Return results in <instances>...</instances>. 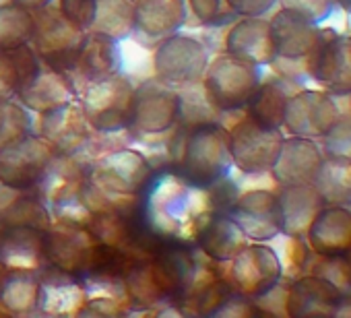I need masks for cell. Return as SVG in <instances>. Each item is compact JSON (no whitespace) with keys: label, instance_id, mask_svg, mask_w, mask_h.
<instances>
[{"label":"cell","instance_id":"4fadbf2b","mask_svg":"<svg viewBox=\"0 0 351 318\" xmlns=\"http://www.w3.org/2000/svg\"><path fill=\"white\" fill-rule=\"evenodd\" d=\"M341 106L324 89L300 87L287 101L281 128L287 134L318 140L339 118Z\"/></svg>","mask_w":351,"mask_h":318},{"label":"cell","instance_id":"d6986e66","mask_svg":"<svg viewBox=\"0 0 351 318\" xmlns=\"http://www.w3.org/2000/svg\"><path fill=\"white\" fill-rule=\"evenodd\" d=\"M304 240L318 256L345 258L351 252V209L324 205L312 219Z\"/></svg>","mask_w":351,"mask_h":318},{"label":"cell","instance_id":"3957f363","mask_svg":"<svg viewBox=\"0 0 351 318\" xmlns=\"http://www.w3.org/2000/svg\"><path fill=\"white\" fill-rule=\"evenodd\" d=\"M56 151L40 134H21L0 145V184L13 191H34L46 180Z\"/></svg>","mask_w":351,"mask_h":318},{"label":"cell","instance_id":"bcb514c9","mask_svg":"<svg viewBox=\"0 0 351 318\" xmlns=\"http://www.w3.org/2000/svg\"><path fill=\"white\" fill-rule=\"evenodd\" d=\"M349 112H351V93H349Z\"/></svg>","mask_w":351,"mask_h":318},{"label":"cell","instance_id":"8d00e7d4","mask_svg":"<svg viewBox=\"0 0 351 318\" xmlns=\"http://www.w3.org/2000/svg\"><path fill=\"white\" fill-rule=\"evenodd\" d=\"M27 132H32V120L25 108L9 97H0V145Z\"/></svg>","mask_w":351,"mask_h":318},{"label":"cell","instance_id":"ba28073f","mask_svg":"<svg viewBox=\"0 0 351 318\" xmlns=\"http://www.w3.org/2000/svg\"><path fill=\"white\" fill-rule=\"evenodd\" d=\"M306 75L332 95H349L351 36L320 25V38L306 58Z\"/></svg>","mask_w":351,"mask_h":318},{"label":"cell","instance_id":"9c48e42d","mask_svg":"<svg viewBox=\"0 0 351 318\" xmlns=\"http://www.w3.org/2000/svg\"><path fill=\"white\" fill-rule=\"evenodd\" d=\"M283 279V260L267 242H248L232 260L228 281L244 297H258Z\"/></svg>","mask_w":351,"mask_h":318},{"label":"cell","instance_id":"603a6c76","mask_svg":"<svg viewBox=\"0 0 351 318\" xmlns=\"http://www.w3.org/2000/svg\"><path fill=\"white\" fill-rule=\"evenodd\" d=\"M40 136H44L56 153L71 155L89 136V122L83 114L81 101H69L42 114Z\"/></svg>","mask_w":351,"mask_h":318},{"label":"cell","instance_id":"7bdbcfd3","mask_svg":"<svg viewBox=\"0 0 351 318\" xmlns=\"http://www.w3.org/2000/svg\"><path fill=\"white\" fill-rule=\"evenodd\" d=\"M120 312L122 310H120L118 299H114V297H97V299H87L79 314H106V316H112V314H120Z\"/></svg>","mask_w":351,"mask_h":318},{"label":"cell","instance_id":"60d3db41","mask_svg":"<svg viewBox=\"0 0 351 318\" xmlns=\"http://www.w3.org/2000/svg\"><path fill=\"white\" fill-rule=\"evenodd\" d=\"M279 0H226V7L238 17H265Z\"/></svg>","mask_w":351,"mask_h":318},{"label":"cell","instance_id":"6da1fadb","mask_svg":"<svg viewBox=\"0 0 351 318\" xmlns=\"http://www.w3.org/2000/svg\"><path fill=\"white\" fill-rule=\"evenodd\" d=\"M145 193V221L155 236L195 238L203 215L213 211L207 193L180 174H163L151 180Z\"/></svg>","mask_w":351,"mask_h":318},{"label":"cell","instance_id":"d4e9b609","mask_svg":"<svg viewBox=\"0 0 351 318\" xmlns=\"http://www.w3.org/2000/svg\"><path fill=\"white\" fill-rule=\"evenodd\" d=\"M279 203L281 236L304 238L316 213L324 207L314 184H289L275 191Z\"/></svg>","mask_w":351,"mask_h":318},{"label":"cell","instance_id":"4dcf8cb0","mask_svg":"<svg viewBox=\"0 0 351 318\" xmlns=\"http://www.w3.org/2000/svg\"><path fill=\"white\" fill-rule=\"evenodd\" d=\"M312 184L324 205H345L351 209V159L324 155Z\"/></svg>","mask_w":351,"mask_h":318},{"label":"cell","instance_id":"1f68e13d","mask_svg":"<svg viewBox=\"0 0 351 318\" xmlns=\"http://www.w3.org/2000/svg\"><path fill=\"white\" fill-rule=\"evenodd\" d=\"M136 0H95V13L89 34H99L110 40H124L134 34Z\"/></svg>","mask_w":351,"mask_h":318},{"label":"cell","instance_id":"8992f818","mask_svg":"<svg viewBox=\"0 0 351 318\" xmlns=\"http://www.w3.org/2000/svg\"><path fill=\"white\" fill-rule=\"evenodd\" d=\"M209 64L207 46L184 34H171L159 40L153 54V69L159 81L169 87H195L203 81Z\"/></svg>","mask_w":351,"mask_h":318},{"label":"cell","instance_id":"f35d334b","mask_svg":"<svg viewBox=\"0 0 351 318\" xmlns=\"http://www.w3.org/2000/svg\"><path fill=\"white\" fill-rule=\"evenodd\" d=\"M58 9L81 32H85V34L89 32V25H91L93 13H95V0H60Z\"/></svg>","mask_w":351,"mask_h":318},{"label":"cell","instance_id":"9a60e30c","mask_svg":"<svg viewBox=\"0 0 351 318\" xmlns=\"http://www.w3.org/2000/svg\"><path fill=\"white\" fill-rule=\"evenodd\" d=\"M269 34L277 60L306 62L320 38V23L298 11L281 7L269 19Z\"/></svg>","mask_w":351,"mask_h":318},{"label":"cell","instance_id":"5b68a950","mask_svg":"<svg viewBox=\"0 0 351 318\" xmlns=\"http://www.w3.org/2000/svg\"><path fill=\"white\" fill-rule=\"evenodd\" d=\"M134 87L120 73L89 81L81 108L91 128L97 132H120L130 124V108H132Z\"/></svg>","mask_w":351,"mask_h":318},{"label":"cell","instance_id":"d590c367","mask_svg":"<svg viewBox=\"0 0 351 318\" xmlns=\"http://www.w3.org/2000/svg\"><path fill=\"white\" fill-rule=\"evenodd\" d=\"M34 11L19 5H0V48H19L32 44Z\"/></svg>","mask_w":351,"mask_h":318},{"label":"cell","instance_id":"5bb4252c","mask_svg":"<svg viewBox=\"0 0 351 318\" xmlns=\"http://www.w3.org/2000/svg\"><path fill=\"white\" fill-rule=\"evenodd\" d=\"M228 215L238 223L250 242H271L281 236L279 203L275 191L254 188L232 203Z\"/></svg>","mask_w":351,"mask_h":318},{"label":"cell","instance_id":"f6af8a7d","mask_svg":"<svg viewBox=\"0 0 351 318\" xmlns=\"http://www.w3.org/2000/svg\"><path fill=\"white\" fill-rule=\"evenodd\" d=\"M335 7L351 17V0H335Z\"/></svg>","mask_w":351,"mask_h":318},{"label":"cell","instance_id":"4316f807","mask_svg":"<svg viewBox=\"0 0 351 318\" xmlns=\"http://www.w3.org/2000/svg\"><path fill=\"white\" fill-rule=\"evenodd\" d=\"M87 302V287L77 279V275L54 269L40 277V299L38 310L44 314L66 316L79 314Z\"/></svg>","mask_w":351,"mask_h":318},{"label":"cell","instance_id":"484cf974","mask_svg":"<svg viewBox=\"0 0 351 318\" xmlns=\"http://www.w3.org/2000/svg\"><path fill=\"white\" fill-rule=\"evenodd\" d=\"M189 17L186 0H136L134 34L159 42L180 32Z\"/></svg>","mask_w":351,"mask_h":318},{"label":"cell","instance_id":"7c38bea8","mask_svg":"<svg viewBox=\"0 0 351 318\" xmlns=\"http://www.w3.org/2000/svg\"><path fill=\"white\" fill-rule=\"evenodd\" d=\"M228 134L232 164L240 172L250 176L271 172L283 140L281 128H267L246 116L236 122L234 128L228 130Z\"/></svg>","mask_w":351,"mask_h":318},{"label":"cell","instance_id":"cb8c5ba5","mask_svg":"<svg viewBox=\"0 0 351 318\" xmlns=\"http://www.w3.org/2000/svg\"><path fill=\"white\" fill-rule=\"evenodd\" d=\"M226 52L254 66H269L275 58L269 19L240 17L226 36Z\"/></svg>","mask_w":351,"mask_h":318},{"label":"cell","instance_id":"2e32d148","mask_svg":"<svg viewBox=\"0 0 351 318\" xmlns=\"http://www.w3.org/2000/svg\"><path fill=\"white\" fill-rule=\"evenodd\" d=\"M95 244L97 242L87 228L60 221L56 228L50 225L44 232L42 252L44 260H48L50 267L73 275H81L87 271Z\"/></svg>","mask_w":351,"mask_h":318},{"label":"cell","instance_id":"ee69618b","mask_svg":"<svg viewBox=\"0 0 351 318\" xmlns=\"http://www.w3.org/2000/svg\"><path fill=\"white\" fill-rule=\"evenodd\" d=\"M13 5H19L23 9H29V11H38L46 5H52V0H9Z\"/></svg>","mask_w":351,"mask_h":318},{"label":"cell","instance_id":"ffe728a7","mask_svg":"<svg viewBox=\"0 0 351 318\" xmlns=\"http://www.w3.org/2000/svg\"><path fill=\"white\" fill-rule=\"evenodd\" d=\"M25 110L46 114L75 99V89L64 71H56L48 64H40L15 93Z\"/></svg>","mask_w":351,"mask_h":318},{"label":"cell","instance_id":"7402d4cb","mask_svg":"<svg viewBox=\"0 0 351 318\" xmlns=\"http://www.w3.org/2000/svg\"><path fill=\"white\" fill-rule=\"evenodd\" d=\"M195 240L203 254L215 262H230L250 242L226 211H207L197 228Z\"/></svg>","mask_w":351,"mask_h":318},{"label":"cell","instance_id":"8fae6325","mask_svg":"<svg viewBox=\"0 0 351 318\" xmlns=\"http://www.w3.org/2000/svg\"><path fill=\"white\" fill-rule=\"evenodd\" d=\"M180 120V93L159 79L145 81L134 89L128 128L138 136L167 132Z\"/></svg>","mask_w":351,"mask_h":318},{"label":"cell","instance_id":"7a4b0ae2","mask_svg":"<svg viewBox=\"0 0 351 318\" xmlns=\"http://www.w3.org/2000/svg\"><path fill=\"white\" fill-rule=\"evenodd\" d=\"M180 149L176 153V168L178 174L191 184L209 191L228 178L232 164L230 134L217 122H203L189 126V130L176 138Z\"/></svg>","mask_w":351,"mask_h":318},{"label":"cell","instance_id":"b9f144b4","mask_svg":"<svg viewBox=\"0 0 351 318\" xmlns=\"http://www.w3.org/2000/svg\"><path fill=\"white\" fill-rule=\"evenodd\" d=\"M186 5L203 25H211L223 17L226 0H186Z\"/></svg>","mask_w":351,"mask_h":318},{"label":"cell","instance_id":"f1b7e54d","mask_svg":"<svg viewBox=\"0 0 351 318\" xmlns=\"http://www.w3.org/2000/svg\"><path fill=\"white\" fill-rule=\"evenodd\" d=\"M300 89V83L281 75L261 81L250 101L246 103V116L267 128H281L283 114L289 97Z\"/></svg>","mask_w":351,"mask_h":318},{"label":"cell","instance_id":"d6a6232c","mask_svg":"<svg viewBox=\"0 0 351 318\" xmlns=\"http://www.w3.org/2000/svg\"><path fill=\"white\" fill-rule=\"evenodd\" d=\"M7 203H0V223L3 225H23L46 232L52 225V213L44 201L29 197V191H9Z\"/></svg>","mask_w":351,"mask_h":318},{"label":"cell","instance_id":"f546056e","mask_svg":"<svg viewBox=\"0 0 351 318\" xmlns=\"http://www.w3.org/2000/svg\"><path fill=\"white\" fill-rule=\"evenodd\" d=\"M73 71H77L81 75V79H85L87 83L120 73L118 42L110 40L106 36L87 32L79 46Z\"/></svg>","mask_w":351,"mask_h":318},{"label":"cell","instance_id":"52a82bcc","mask_svg":"<svg viewBox=\"0 0 351 318\" xmlns=\"http://www.w3.org/2000/svg\"><path fill=\"white\" fill-rule=\"evenodd\" d=\"M85 32L69 21L58 7L46 5L34 11V50L44 64L56 71H73Z\"/></svg>","mask_w":351,"mask_h":318},{"label":"cell","instance_id":"e0dca14e","mask_svg":"<svg viewBox=\"0 0 351 318\" xmlns=\"http://www.w3.org/2000/svg\"><path fill=\"white\" fill-rule=\"evenodd\" d=\"M324 159V151L318 140L287 134L281 140L271 176L279 186L312 184Z\"/></svg>","mask_w":351,"mask_h":318},{"label":"cell","instance_id":"836d02e7","mask_svg":"<svg viewBox=\"0 0 351 318\" xmlns=\"http://www.w3.org/2000/svg\"><path fill=\"white\" fill-rule=\"evenodd\" d=\"M40 277L36 271H7L0 277V304L9 312L25 314L38 310Z\"/></svg>","mask_w":351,"mask_h":318},{"label":"cell","instance_id":"ab89813d","mask_svg":"<svg viewBox=\"0 0 351 318\" xmlns=\"http://www.w3.org/2000/svg\"><path fill=\"white\" fill-rule=\"evenodd\" d=\"M279 3L281 7L298 11L316 23L326 21L335 9V0H279Z\"/></svg>","mask_w":351,"mask_h":318},{"label":"cell","instance_id":"7dc6e473","mask_svg":"<svg viewBox=\"0 0 351 318\" xmlns=\"http://www.w3.org/2000/svg\"><path fill=\"white\" fill-rule=\"evenodd\" d=\"M0 230H3V223H0Z\"/></svg>","mask_w":351,"mask_h":318},{"label":"cell","instance_id":"74e56055","mask_svg":"<svg viewBox=\"0 0 351 318\" xmlns=\"http://www.w3.org/2000/svg\"><path fill=\"white\" fill-rule=\"evenodd\" d=\"M324 155H341L351 159V112L339 114L335 124L318 138Z\"/></svg>","mask_w":351,"mask_h":318},{"label":"cell","instance_id":"e575fe53","mask_svg":"<svg viewBox=\"0 0 351 318\" xmlns=\"http://www.w3.org/2000/svg\"><path fill=\"white\" fill-rule=\"evenodd\" d=\"M40 66L36 50L25 44L19 48H0V97H13L19 85Z\"/></svg>","mask_w":351,"mask_h":318},{"label":"cell","instance_id":"30bf717a","mask_svg":"<svg viewBox=\"0 0 351 318\" xmlns=\"http://www.w3.org/2000/svg\"><path fill=\"white\" fill-rule=\"evenodd\" d=\"M153 180V168L147 157L132 149L112 151L91 168L89 182L101 193L114 197H138Z\"/></svg>","mask_w":351,"mask_h":318},{"label":"cell","instance_id":"ac0fdd59","mask_svg":"<svg viewBox=\"0 0 351 318\" xmlns=\"http://www.w3.org/2000/svg\"><path fill=\"white\" fill-rule=\"evenodd\" d=\"M341 297L343 291L337 283L316 273H304L285 289V316H332Z\"/></svg>","mask_w":351,"mask_h":318},{"label":"cell","instance_id":"44dd1931","mask_svg":"<svg viewBox=\"0 0 351 318\" xmlns=\"http://www.w3.org/2000/svg\"><path fill=\"white\" fill-rule=\"evenodd\" d=\"M147 269L163 297L191 291L199 279V265L195 256L178 246L155 250Z\"/></svg>","mask_w":351,"mask_h":318},{"label":"cell","instance_id":"277c9868","mask_svg":"<svg viewBox=\"0 0 351 318\" xmlns=\"http://www.w3.org/2000/svg\"><path fill=\"white\" fill-rule=\"evenodd\" d=\"M261 71L232 54H221L207 64L203 89L217 112L244 110L261 83Z\"/></svg>","mask_w":351,"mask_h":318},{"label":"cell","instance_id":"83f0119b","mask_svg":"<svg viewBox=\"0 0 351 318\" xmlns=\"http://www.w3.org/2000/svg\"><path fill=\"white\" fill-rule=\"evenodd\" d=\"M44 232L23 225L0 230V265L5 271H38L44 262Z\"/></svg>","mask_w":351,"mask_h":318}]
</instances>
